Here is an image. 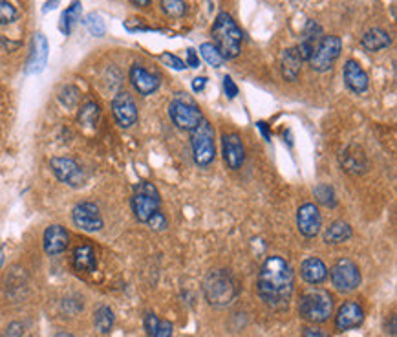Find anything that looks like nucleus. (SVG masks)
Instances as JSON below:
<instances>
[{
    "label": "nucleus",
    "mask_w": 397,
    "mask_h": 337,
    "mask_svg": "<svg viewBox=\"0 0 397 337\" xmlns=\"http://www.w3.org/2000/svg\"><path fill=\"white\" fill-rule=\"evenodd\" d=\"M295 288L293 268L282 256H270L258 273V295L270 308H288Z\"/></svg>",
    "instance_id": "1"
},
{
    "label": "nucleus",
    "mask_w": 397,
    "mask_h": 337,
    "mask_svg": "<svg viewBox=\"0 0 397 337\" xmlns=\"http://www.w3.org/2000/svg\"><path fill=\"white\" fill-rule=\"evenodd\" d=\"M213 41L223 59L238 57L242 48V29L238 28L231 15L222 11L218 13L213 24Z\"/></svg>",
    "instance_id": "2"
},
{
    "label": "nucleus",
    "mask_w": 397,
    "mask_h": 337,
    "mask_svg": "<svg viewBox=\"0 0 397 337\" xmlns=\"http://www.w3.org/2000/svg\"><path fill=\"white\" fill-rule=\"evenodd\" d=\"M204 291L209 304L213 306H227L237 297V282L231 273L225 270L211 271L204 280Z\"/></svg>",
    "instance_id": "3"
},
{
    "label": "nucleus",
    "mask_w": 397,
    "mask_h": 337,
    "mask_svg": "<svg viewBox=\"0 0 397 337\" xmlns=\"http://www.w3.org/2000/svg\"><path fill=\"white\" fill-rule=\"evenodd\" d=\"M298 312L306 321L312 323H324L333 312V297L326 290L309 288L302 294L298 303Z\"/></svg>",
    "instance_id": "4"
},
{
    "label": "nucleus",
    "mask_w": 397,
    "mask_h": 337,
    "mask_svg": "<svg viewBox=\"0 0 397 337\" xmlns=\"http://www.w3.org/2000/svg\"><path fill=\"white\" fill-rule=\"evenodd\" d=\"M190 147H193V158L196 165L207 167L214 162L216 151H214V130L209 125L207 119H202L194 130H190Z\"/></svg>",
    "instance_id": "5"
},
{
    "label": "nucleus",
    "mask_w": 397,
    "mask_h": 337,
    "mask_svg": "<svg viewBox=\"0 0 397 337\" xmlns=\"http://www.w3.org/2000/svg\"><path fill=\"white\" fill-rule=\"evenodd\" d=\"M160 193L151 181H139L132 195V211L139 222H148L152 214L160 211Z\"/></svg>",
    "instance_id": "6"
},
{
    "label": "nucleus",
    "mask_w": 397,
    "mask_h": 337,
    "mask_svg": "<svg viewBox=\"0 0 397 337\" xmlns=\"http://www.w3.org/2000/svg\"><path fill=\"white\" fill-rule=\"evenodd\" d=\"M340 50H342V41H340L339 37H335V35L322 37L317 50L313 52V55L307 62L312 64V68L315 71H328L331 70V67H333L337 59H339Z\"/></svg>",
    "instance_id": "7"
},
{
    "label": "nucleus",
    "mask_w": 397,
    "mask_h": 337,
    "mask_svg": "<svg viewBox=\"0 0 397 337\" xmlns=\"http://www.w3.org/2000/svg\"><path fill=\"white\" fill-rule=\"evenodd\" d=\"M169 116L172 123L181 130H194L200 125V121L204 119L202 110L194 105L193 101L180 99V97H176L169 105Z\"/></svg>",
    "instance_id": "8"
},
{
    "label": "nucleus",
    "mask_w": 397,
    "mask_h": 337,
    "mask_svg": "<svg viewBox=\"0 0 397 337\" xmlns=\"http://www.w3.org/2000/svg\"><path fill=\"white\" fill-rule=\"evenodd\" d=\"M330 279L339 291H354L361 284V271L354 261L340 259L331 266Z\"/></svg>",
    "instance_id": "9"
},
{
    "label": "nucleus",
    "mask_w": 397,
    "mask_h": 337,
    "mask_svg": "<svg viewBox=\"0 0 397 337\" xmlns=\"http://www.w3.org/2000/svg\"><path fill=\"white\" fill-rule=\"evenodd\" d=\"M71 220L77 228L83 231L95 233L103 229V216H101L99 207L92 202H81L71 211Z\"/></svg>",
    "instance_id": "10"
},
{
    "label": "nucleus",
    "mask_w": 397,
    "mask_h": 337,
    "mask_svg": "<svg viewBox=\"0 0 397 337\" xmlns=\"http://www.w3.org/2000/svg\"><path fill=\"white\" fill-rule=\"evenodd\" d=\"M53 174L57 180L67 184L70 187H81L85 184V172L79 167V163L74 162L71 158H53L50 162Z\"/></svg>",
    "instance_id": "11"
},
{
    "label": "nucleus",
    "mask_w": 397,
    "mask_h": 337,
    "mask_svg": "<svg viewBox=\"0 0 397 337\" xmlns=\"http://www.w3.org/2000/svg\"><path fill=\"white\" fill-rule=\"evenodd\" d=\"M112 114L121 128H130L137 121V105L128 92H119L112 99Z\"/></svg>",
    "instance_id": "12"
},
{
    "label": "nucleus",
    "mask_w": 397,
    "mask_h": 337,
    "mask_svg": "<svg viewBox=\"0 0 397 337\" xmlns=\"http://www.w3.org/2000/svg\"><path fill=\"white\" fill-rule=\"evenodd\" d=\"M297 228L306 238L317 237L322 228V219L317 205L312 204V202L300 205L297 213Z\"/></svg>",
    "instance_id": "13"
},
{
    "label": "nucleus",
    "mask_w": 397,
    "mask_h": 337,
    "mask_svg": "<svg viewBox=\"0 0 397 337\" xmlns=\"http://www.w3.org/2000/svg\"><path fill=\"white\" fill-rule=\"evenodd\" d=\"M222 147H223V160H225L229 169H240L246 162V147L242 143V138L237 132L223 134L222 138Z\"/></svg>",
    "instance_id": "14"
},
{
    "label": "nucleus",
    "mask_w": 397,
    "mask_h": 337,
    "mask_svg": "<svg viewBox=\"0 0 397 337\" xmlns=\"http://www.w3.org/2000/svg\"><path fill=\"white\" fill-rule=\"evenodd\" d=\"M339 163L340 167H342V171L351 176L363 174V172H366V169H368L366 154H364L363 149L357 147V145H350V147H346L344 151L340 152Z\"/></svg>",
    "instance_id": "15"
},
{
    "label": "nucleus",
    "mask_w": 397,
    "mask_h": 337,
    "mask_svg": "<svg viewBox=\"0 0 397 337\" xmlns=\"http://www.w3.org/2000/svg\"><path fill=\"white\" fill-rule=\"evenodd\" d=\"M68 244H70V235L62 226L53 223L44 231L43 246L48 255H61L62 252H67Z\"/></svg>",
    "instance_id": "16"
},
{
    "label": "nucleus",
    "mask_w": 397,
    "mask_h": 337,
    "mask_svg": "<svg viewBox=\"0 0 397 337\" xmlns=\"http://www.w3.org/2000/svg\"><path fill=\"white\" fill-rule=\"evenodd\" d=\"M364 321V312L357 303H344L335 315V326L340 332L361 326Z\"/></svg>",
    "instance_id": "17"
},
{
    "label": "nucleus",
    "mask_w": 397,
    "mask_h": 337,
    "mask_svg": "<svg viewBox=\"0 0 397 337\" xmlns=\"http://www.w3.org/2000/svg\"><path fill=\"white\" fill-rule=\"evenodd\" d=\"M322 37H324V35H322L321 26H319L315 20H307L306 28H304L302 32V41H300V44L297 46V52L302 61H309V57H312L313 52L317 50Z\"/></svg>",
    "instance_id": "18"
},
{
    "label": "nucleus",
    "mask_w": 397,
    "mask_h": 337,
    "mask_svg": "<svg viewBox=\"0 0 397 337\" xmlns=\"http://www.w3.org/2000/svg\"><path fill=\"white\" fill-rule=\"evenodd\" d=\"M342 79H344L346 86L354 94H364L368 90V76H366V71L363 70L359 62L354 61V59L346 61L344 70H342Z\"/></svg>",
    "instance_id": "19"
},
{
    "label": "nucleus",
    "mask_w": 397,
    "mask_h": 337,
    "mask_svg": "<svg viewBox=\"0 0 397 337\" xmlns=\"http://www.w3.org/2000/svg\"><path fill=\"white\" fill-rule=\"evenodd\" d=\"M130 83L141 95H151L160 88V77L139 64H134L130 68Z\"/></svg>",
    "instance_id": "20"
},
{
    "label": "nucleus",
    "mask_w": 397,
    "mask_h": 337,
    "mask_svg": "<svg viewBox=\"0 0 397 337\" xmlns=\"http://www.w3.org/2000/svg\"><path fill=\"white\" fill-rule=\"evenodd\" d=\"M48 62V41L43 34H37L34 39V48L28 59V74H39L43 71Z\"/></svg>",
    "instance_id": "21"
},
{
    "label": "nucleus",
    "mask_w": 397,
    "mask_h": 337,
    "mask_svg": "<svg viewBox=\"0 0 397 337\" xmlns=\"http://www.w3.org/2000/svg\"><path fill=\"white\" fill-rule=\"evenodd\" d=\"M300 275L309 284H321L322 280H326L328 277L326 264L321 259H317V256H309L300 266Z\"/></svg>",
    "instance_id": "22"
},
{
    "label": "nucleus",
    "mask_w": 397,
    "mask_h": 337,
    "mask_svg": "<svg viewBox=\"0 0 397 337\" xmlns=\"http://www.w3.org/2000/svg\"><path fill=\"white\" fill-rule=\"evenodd\" d=\"M302 70V59L298 55L297 48H288L282 53V77L286 81L295 83Z\"/></svg>",
    "instance_id": "23"
},
{
    "label": "nucleus",
    "mask_w": 397,
    "mask_h": 337,
    "mask_svg": "<svg viewBox=\"0 0 397 337\" xmlns=\"http://www.w3.org/2000/svg\"><path fill=\"white\" fill-rule=\"evenodd\" d=\"M74 268L77 271H83V273H92L97 268V259H95L94 247L88 246V244H83V246H77L74 249Z\"/></svg>",
    "instance_id": "24"
},
{
    "label": "nucleus",
    "mask_w": 397,
    "mask_h": 337,
    "mask_svg": "<svg viewBox=\"0 0 397 337\" xmlns=\"http://www.w3.org/2000/svg\"><path fill=\"white\" fill-rule=\"evenodd\" d=\"M390 43H392L390 35L381 28H370L368 32L363 35V39H361V46H363L364 50H368V52L384 50V48L390 46Z\"/></svg>",
    "instance_id": "25"
},
{
    "label": "nucleus",
    "mask_w": 397,
    "mask_h": 337,
    "mask_svg": "<svg viewBox=\"0 0 397 337\" xmlns=\"http://www.w3.org/2000/svg\"><path fill=\"white\" fill-rule=\"evenodd\" d=\"M351 235H354V233H351L350 223L344 222V220H335V222L331 223L330 228L324 231V242L326 244L346 242V240H350Z\"/></svg>",
    "instance_id": "26"
},
{
    "label": "nucleus",
    "mask_w": 397,
    "mask_h": 337,
    "mask_svg": "<svg viewBox=\"0 0 397 337\" xmlns=\"http://www.w3.org/2000/svg\"><path fill=\"white\" fill-rule=\"evenodd\" d=\"M81 8H83V6H81V2H79V0H76V2H71L70 8H67V11L62 13L61 24H59V29H61L64 35H70L71 29H74V26L79 22Z\"/></svg>",
    "instance_id": "27"
},
{
    "label": "nucleus",
    "mask_w": 397,
    "mask_h": 337,
    "mask_svg": "<svg viewBox=\"0 0 397 337\" xmlns=\"http://www.w3.org/2000/svg\"><path fill=\"white\" fill-rule=\"evenodd\" d=\"M99 105L94 103V101H90V103L83 105V109L79 110V123L85 125V127H95L97 121H99Z\"/></svg>",
    "instance_id": "28"
},
{
    "label": "nucleus",
    "mask_w": 397,
    "mask_h": 337,
    "mask_svg": "<svg viewBox=\"0 0 397 337\" xmlns=\"http://www.w3.org/2000/svg\"><path fill=\"white\" fill-rule=\"evenodd\" d=\"M94 321H95V328H97L101 333L110 332V328L113 326L112 310H110L109 306H99V308L95 310Z\"/></svg>",
    "instance_id": "29"
},
{
    "label": "nucleus",
    "mask_w": 397,
    "mask_h": 337,
    "mask_svg": "<svg viewBox=\"0 0 397 337\" xmlns=\"http://www.w3.org/2000/svg\"><path fill=\"white\" fill-rule=\"evenodd\" d=\"M315 198H317L319 204L326 205V207H335L337 205L335 191H333L331 186H328V184H319L315 187Z\"/></svg>",
    "instance_id": "30"
},
{
    "label": "nucleus",
    "mask_w": 397,
    "mask_h": 337,
    "mask_svg": "<svg viewBox=\"0 0 397 337\" xmlns=\"http://www.w3.org/2000/svg\"><path fill=\"white\" fill-rule=\"evenodd\" d=\"M200 53H202V57L205 59V62L214 68L222 67L223 61H225V59L220 55V52H218L216 48H214V44H211V43L202 44V46H200Z\"/></svg>",
    "instance_id": "31"
},
{
    "label": "nucleus",
    "mask_w": 397,
    "mask_h": 337,
    "mask_svg": "<svg viewBox=\"0 0 397 337\" xmlns=\"http://www.w3.org/2000/svg\"><path fill=\"white\" fill-rule=\"evenodd\" d=\"M161 8L169 17H174V19L187 13V4L183 0H161Z\"/></svg>",
    "instance_id": "32"
},
{
    "label": "nucleus",
    "mask_w": 397,
    "mask_h": 337,
    "mask_svg": "<svg viewBox=\"0 0 397 337\" xmlns=\"http://www.w3.org/2000/svg\"><path fill=\"white\" fill-rule=\"evenodd\" d=\"M85 26L86 29L90 32L94 37H103L106 28H104V20L101 19L99 13H90L88 17L85 19Z\"/></svg>",
    "instance_id": "33"
},
{
    "label": "nucleus",
    "mask_w": 397,
    "mask_h": 337,
    "mask_svg": "<svg viewBox=\"0 0 397 337\" xmlns=\"http://www.w3.org/2000/svg\"><path fill=\"white\" fill-rule=\"evenodd\" d=\"M19 17L10 0H0V24H10Z\"/></svg>",
    "instance_id": "34"
},
{
    "label": "nucleus",
    "mask_w": 397,
    "mask_h": 337,
    "mask_svg": "<svg viewBox=\"0 0 397 337\" xmlns=\"http://www.w3.org/2000/svg\"><path fill=\"white\" fill-rule=\"evenodd\" d=\"M161 61L174 68V70H185V68H187V62L181 61L180 57H176V55H172V53H161Z\"/></svg>",
    "instance_id": "35"
},
{
    "label": "nucleus",
    "mask_w": 397,
    "mask_h": 337,
    "mask_svg": "<svg viewBox=\"0 0 397 337\" xmlns=\"http://www.w3.org/2000/svg\"><path fill=\"white\" fill-rule=\"evenodd\" d=\"M148 226H151L152 229H156V231H161V229L167 228V219L165 214L161 213V211H156V213L152 214L151 219H148Z\"/></svg>",
    "instance_id": "36"
},
{
    "label": "nucleus",
    "mask_w": 397,
    "mask_h": 337,
    "mask_svg": "<svg viewBox=\"0 0 397 337\" xmlns=\"http://www.w3.org/2000/svg\"><path fill=\"white\" fill-rule=\"evenodd\" d=\"M158 324H160V319H158L156 315L154 314L145 315V330H147V333L151 337H154V333H156Z\"/></svg>",
    "instance_id": "37"
},
{
    "label": "nucleus",
    "mask_w": 397,
    "mask_h": 337,
    "mask_svg": "<svg viewBox=\"0 0 397 337\" xmlns=\"http://www.w3.org/2000/svg\"><path fill=\"white\" fill-rule=\"evenodd\" d=\"M223 90H225L229 99H235L238 95V86L235 85V81H232L231 77H223Z\"/></svg>",
    "instance_id": "38"
},
{
    "label": "nucleus",
    "mask_w": 397,
    "mask_h": 337,
    "mask_svg": "<svg viewBox=\"0 0 397 337\" xmlns=\"http://www.w3.org/2000/svg\"><path fill=\"white\" fill-rule=\"evenodd\" d=\"M154 337H172V324L169 321H160Z\"/></svg>",
    "instance_id": "39"
},
{
    "label": "nucleus",
    "mask_w": 397,
    "mask_h": 337,
    "mask_svg": "<svg viewBox=\"0 0 397 337\" xmlns=\"http://www.w3.org/2000/svg\"><path fill=\"white\" fill-rule=\"evenodd\" d=\"M302 337H330V336H328L324 330H321V328H306Z\"/></svg>",
    "instance_id": "40"
},
{
    "label": "nucleus",
    "mask_w": 397,
    "mask_h": 337,
    "mask_svg": "<svg viewBox=\"0 0 397 337\" xmlns=\"http://www.w3.org/2000/svg\"><path fill=\"white\" fill-rule=\"evenodd\" d=\"M20 333H22V326L19 323L10 324V328L6 330V337H20Z\"/></svg>",
    "instance_id": "41"
},
{
    "label": "nucleus",
    "mask_w": 397,
    "mask_h": 337,
    "mask_svg": "<svg viewBox=\"0 0 397 337\" xmlns=\"http://www.w3.org/2000/svg\"><path fill=\"white\" fill-rule=\"evenodd\" d=\"M187 61H189V68H198L200 67V61L196 57V52H194L193 48L187 50Z\"/></svg>",
    "instance_id": "42"
},
{
    "label": "nucleus",
    "mask_w": 397,
    "mask_h": 337,
    "mask_svg": "<svg viewBox=\"0 0 397 337\" xmlns=\"http://www.w3.org/2000/svg\"><path fill=\"white\" fill-rule=\"evenodd\" d=\"M205 85H207V79H205V77H196V79H193L194 92H202L205 88Z\"/></svg>",
    "instance_id": "43"
},
{
    "label": "nucleus",
    "mask_w": 397,
    "mask_h": 337,
    "mask_svg": "<svg viewBox=\"0 0 397 337\" xmlns=\"http://www.w3.org/2000/svg\"><path fill=\"white\" fill-rule=\"evenodd\" d=\"M256 125H258V128H260L262 134H264V138L265 139H271V134H270V130H267V125H265L264 121H258V123H256Z\"/></svg>",
    "instance_id": "44"
},
{
    "label": "nucleus",
    "mask_w": 397,
    "mask_h": 337,
    "mask_svg": "<svg viewBox=\"0 0 397 337\" xmlns=\"http://www.w3.org/2000/svg\"><path fill=\"white\" fill-rule=\"evenodd\" d=\"M134 6H137V8H147L148 4H151V0H130Z\"/></svg>",
    "instance_id": "45"
},
{
    "label": "nucleus",
    "mask_w": 397,
    "mask_h": 337,
    "mask_svg": "<svg viewBox=\"0 0 397 337\" xmlns=\"http://www.w3.org/2000/svg\"><path fill=\"white\" fill-rule=\"evenodd\" d=\"M4 266V247H0V270Z\"/></svg>",
    "instance_id": "46"
},
{
    "label": "nucleus",
    "mask_w": 397,
    "mask_h": 337,
    "mask_svg": "<svg viewBox=\"0 0 397 337\" xmlns=\"http://www.w3.org/2000/svg\"><path fill=\"white\" fill-rule=\"evenodd\" d=\"M57 337H71V336H70V333L62 332V333H57Z\"/></svg>",
    "instance_id": "47"
}]
</instances>
